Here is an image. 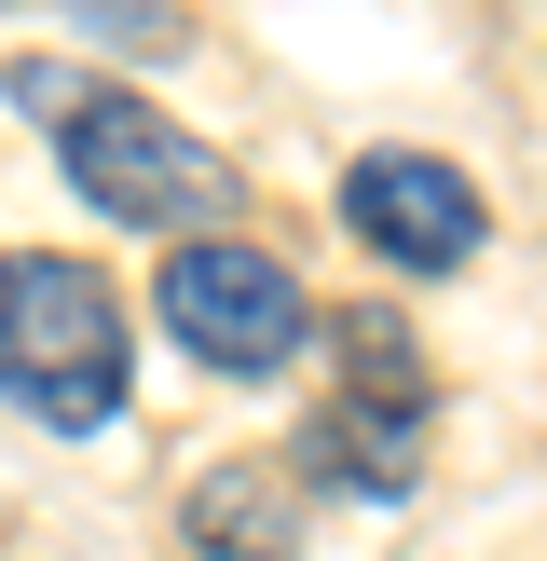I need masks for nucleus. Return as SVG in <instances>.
I'll return each mask as SVG.
<instances>
[{"instance_id":"nucleus-6","label":"nucleus","mask_w":547,"mask_h":561,"mask_svg":"<svg viewBox=\"0 0 547 561\" xmlns=\"http://www.w3.org/2000/svg\"><path fill=\"white\" fill-rule=\"evenodd\" d=\"M301 480L356 493V507H397L424 480V398H328L301 425Z\"/></svg>"},{"instance_id":"nucleus-4","label":"nucleus","mask_w":547,"mask_h":561,"mask_svg":"<svg viewBox=\"0 0 547 561\" xmlns=\"http://www.w3.org/2000/svg\"><path fill=\"white\" fill-rule=\"evenodd\" d=\"M342 219H356V247H383L397 274H465L479 233H492L479 179L438 164V151H356L342 164Z\"/></svg>"},{"instance_id":"nucleus-7","label":"nucleus","mask_w":547,"mask_h":561,"mask_svg":"<svg viewBox=\"0 0 547 561\" xmlns=\"http://www.w3.org/2000/svg\"><path fill=\"white\" fill-rule=\"evenodd\" d=\"M342 356L383 383V398H410V329H397V316H342Z\"/></svg>"},{"instance_id":"nucleus-3","label":"nucleus","mask_w":547,"mask_h":561,"mask_svg":"<svg viewBox=\"0 0 547 561\" xmlns=\"http://www.w3.org/2000/svg\"><path fill=\"white\" fill-rule=\"evenodd\" d=\"M164 329H178L206 370H288L315 343V301L274 247H233V233H191L164 261Z\"/></svg>"},{"instance_id":"nucleus-5","label":"nucleus","mask_w":547,"mask_h":561,"mask_svg":"<svg viewBox=\"0 0 547 561\" xmlns=\"http://www.w3.org/2000/svg\"><path fill=\"white\" fill-rule=\"evenodd\" d=\"M301 520H315V480L274 466V453H233V466H206L178 493L191 561H301Z\"/></svg>"},{"instance_id":"nucleus-2","label":"nucleus","mask_w":547,"mask_h":561,"mask_svg":"<svg viewBox=\"0 0 547 561\" xmlns=\"http://www.w3.org/2000/svg\"><path fill=\"white\" fill-rule=\"evenodd\" d=\"M0 398L55 438L124 411V301H109L96 261H69V247H14L0 261Z\"/></svg>"},{"instance_id":"nucleus-1","label":"nucleus","mask_w":547,"mask_h":561,"mask_svg":"<svg viewBox=\"0 0 547 561\" xmlns=\"http://www.w3.org/2000/svg\"><path fill=\"white\" fill-rule=\"evenodd\" d=\"M0 96H14L27 124L55 137V164L82 179V206H96V219H124V233H164V219H219V206H233V164H219L191 124H164L151 96L96 82V69L14 55V69H0Z\"/></svg>"}]
</instances>
